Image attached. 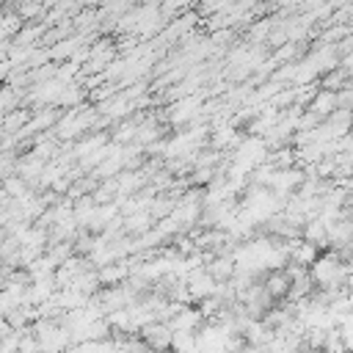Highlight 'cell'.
I'll use <instances>...</instances> for the list:
<instances>
[{"label":"cell","instance_id":"1","mask_svg":"<svg viewBox=\"0 0 353 353\" xmlns=\"http://www.w3.org/2000/svg\"><path fill=\"white\" fill-rule=\"evenodd\" d=\"M312 281L317 290H328V292H342L345 290V276H347V265L336 251H323L320 259L309 268Z\"/></svg>","mask_w":353,"mask_h":353},{"label":"cell","instance_id":"2","mask_svg":"<svg viewBox=\"0 0 353 353\" xmlns=\"http://www.w3.org/2000/svg\"><path fill=\"white\" fill-rule=\"evenodd\" d=\"M284 245H287V254H290V265H298V268H312V265L320 259V254H323L314 243H309V240H303V237H298V240H284Z\"/></svg>","mask_w":353,"mask_h":353},{"label":"cell","instance_id":"3","mask_svg":"<svg viewBox=\"0 0 353 353\" xmlns=\"http://www.w3.org/2000/svg\"><path fill=\"white\" fill-rule=\"evenodd\" d=\"M154 353H163V350H171V342H174V328L168 323H149L146 328H141L138 334Z\"/></svg>","mask_w":353,"mask_h":353},{"label":"cell","instance_id":"4","mask_svg":"<svg viewBox=\"0 0 353 353\" xmlns=\"http://www.w3.org/2000/svg\"><path fill=\"white\" fill-rule=\"evenodd\" d=\"M185 284H188V295H190V301H207V298H212L215 295V287H218V281L207 273V268H201V270H193L188 279H185Z\"/></svg>","mask_w":353,"mask_h":353},{"label":"cell","instance_id":"5","mask_svg":"<svg viewBox=\"0 0 353 353\" xmlns=\"http://www.w3.org/2000/svg\"><path fill=\"white\" fill-rule=\"evenodd\" d=\"M207 320H204V314H201V309H190V306H182L179 312H176V317L168 323L174 331H188V334H196L201 325H204Z\"/></svg>","mask_w":353,"mask_h":353},{"label":"cell","instance_id":"6","mask_svg":"<svg viewBox=\"0 0 353 353\" xmlns=\"http://www.w3.org/2000/svg\"><path fill=\"white\" fill-rule=\"evenodd\" d=\"M201 108V99L199 97H185V99H176L168 110V119H171V124H185V121H190L193 116H196V110Z\"/></svg>","mask_w":353,"mask_h":353},{"label":"cell","instance_id":"7","mask_svg":"<svg viewBox=\"0 0 353 353\" xmlns=\"http://www.w3.org/2000/svg\"><path fill=\"white\" fill-rule=\"evenodd\" d=\"M262 281H265V287H268V292L276 298V301H287V295H290V276H287V270H273V273H268V276H262Z\"/></svg>","mask_w":353,"mask_h":353},{"label":"cell","instance_id":"8","mask_svg":"<svg viewBox=\"0 0 353 353\" xmlns=\"http://www.w3.org/2000/svg\"><path fill=\"white\" fill-rule=\"evenodd\" d=\"M303 240L314 243L317 248H328V223L323 218H312L303 226Z\"/></svg>","mask_w":353,"mask_h":353},{"label":"cell","instance_id":"9","mask_svg":"<svg viewBox=\"0 0 353 353\" xmlns=\"http://www.w3.org/2000/svg\"><path fill=\"white\" fill-rule=\"evenodd\" d=\"M207 273L215 279V281H232L237 268H234V259L232 256H215L212 262H207Z\"/></svg>","mask_w":353,"mask_h":353},{"label":"cell","instance_id":"10","mask_svg":"<svg viewBox=\"0 0 353 353\" xmlns=\"http://www.w3.org/2000/svg\"><path fill=\"white\" fill-rule=\"evenodd\" d=\"M309 110H312V113H317V116L325 121V119H328V116L336 110V94H334V91H325V88H320V91H317V97L312 99Z\"/></svg>","mask_w":353,"mask_h":353},{"label":"cell","instance_id":"11","mask_svg":"<svg viewBox=\"0 0 353 353\" xmlns=\"http://www.w3.org/2000/svg\"><path fill=\"white\" fill-rule=\"evenodd\" d=\"M124 229L127 232H135L138 237L146 234L152 229V212H135V215H127L124 218Z\"/></svg>","mask_w":353,"mask_h":353},{"label":"cell","instance_id":"12","mask_svg":"<svg viewBox=\"0 0 353 353\" xmlns=\"http://www.w3.org/2000/svg\"><path fill=\"white\" fill-rule=\"evenodd\" d=\"M193 14H188V17H176L171 25H168V30H165V39H179L185 30H190L193 28Z\"/></svg>","mask_w":353,"mask_h":353},{"label":"cell","instance_id":"13","mask_svg":"<svg viewBox=\"0 0 353 353\" xmlns=\"http://www.w3.org/2000/svg\"><path fill=\"white\" fill-rule=\"evenodd\" d=\"M323 353H347V350H345V342H342V336H339V328H331V331L325 334Z\"/></svg>","mask_w":353,"mask_h":353},{"label":"cell","instance_id":"14","mask_svg":"<svg viewBox=\"0 0 353 353\" xmlns=\"http://www.w3.org/2000/svg\"><path fill=\"white\" fill-rule=\"evenodd\" d=\"M339 336L345 342V350L353 353V314H345L342 323H339Z\"/></svg>","mask_w":353,"mask_h":353},{"label":"cell","instance_id":"15","mask_svg":"<svg viewBox=\"0 0 353 353\" xmlns=\"http://www.w3.org/2000/svg\"><path fill=\"white\" fill-rule=\"evenodd\" d=\"M215 176H218V168H193L190 185H212Z\"/></svg>","mask_w":353,"mask_h":353},{"label":"cell","instance_id":"16","mask_svg":"<svg viewBox=\"0 0 353 353\" xmlns=\"http://www.w3.org/2000/svg\"><path fill=\"white\" fill-rule=\"evenodd\" d=\"M295 55V47L292 44H287V47H281L279 52H276V58H292Z\"/></svg>","mask_w":353,"mask_h":353},{"label":"cell","instance_id":"17","mask_svg":"<svg viewBox=\"0 0 353 353\" xmlns=\"http://www.w3.org/2000/svg\"><path fill=\"white\" fill-rule=\"evenodd\" d=\"M301 353H323V350H314V347H303Z\"/></svg>","mask_w":353,"mask_h":353}]
</instances>
